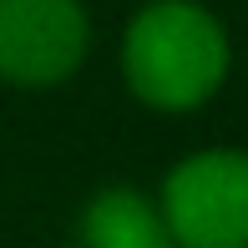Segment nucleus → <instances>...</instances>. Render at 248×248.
I'll list each match as a JSON object with an SVG mask.
<instances>
[{
	"label": "nucleus",
	"instance_id": "1",
	"mask_svg": "<svg viewBox=\"0 0 248 248\" xmlns=\"http://www.w3.org/2000/svg\"><path fill=\"white\" fill-rule=\"evenodd\" d=\"M228 31L198 0H152L122 36V71L137 101L193 111L228 81Z\"/></svg>",
	"mask_w": 248,
	"mask_h": 248
},
{
	"label": "nucleus",
	"instance_id": "2",
	"mask_svg": "<svg viewBox=\"0 0 248 248\" xmlns=\"http://www.w3.org/2000/svg\"><path fill=\"white\" fill-rule=\"evenodd\" d=\"M162 223L177 248H248V152H193L162 183Z\"/></svg>",
	"mask_w": 248,
	"mask_h": 248
},
{
	"label": "nucleus",
	"instance_id": "3",
	"mask_svg": "<svg viewBox=\"0 0 248 248\" xmlns=\"http://www.w3.org/2000/svg\"><path fill=\"white\" fill-rule=\"evenodd\" d=\"M86 46L81 0H0V81L56 86L86 61Z\"/></svg>",
	"mask_w": 248,
	"mask_h": 248
},
{
	"label": "nucleus",
	"instance_id": "4",
	"mask_svg": "<svg viewBox=\"0 0 248 248\" xmlns=\"http://www.w3.org/2000/svg\"><path fill=\"white\" fill-rule=\"evenodd\" d=\"M76 248H177L162 208L137 187H101L81 208Z\"/></svg>",
	"mask_w": 248,
	"mask_h": 248
}]
</instances>
